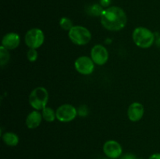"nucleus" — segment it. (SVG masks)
Returning a JSON list of instances; mask_svg holds the SVG:
<instances>
[{
	"instance_id": "obj_1",
	"label": "nucleus",
	"mask_w": 160,
	"mask_h": 159,
	"mask_svg": "<svg viewBox=\"0 0 160 159\" xmlns=\"http://www.w3.org/2000/svg\"><path fill=\"white\" fill-rule=\"evenodd\" d=\"M100 19L103 27L109 31H121L128 22L126 12L118 6L106 8L100 16Z\"/></svg>"
},
{
	"instance_id": "obj_2",
	"label": "nucleus",
	"mask_w": 160,
	"mask_h": 159,
	"mask_svg": "<svg viewBox=\"0 0 160 159\" xmlns=\"http://www.w3.org/2000/svg\"><path fill=\"white\" fill-rule=\"evenodd\" d=\"M132 39L139 48H148L154 44L155 34L148 28L138 26L133 31Z\"/></svg>"
},
{
	"instance_id": "obj_3",
	"label": "nucleus",
	"mask_w": 160,
	"mask_h": 159,
	"mask_svg": "<svg viewBox=\"0 0 160 159\" xmlns=\"http://www.w3.org/2000/svg\"><path fill=\"white\" fill-rule=\"evenodd\" d=\"M28 99L30 105L34 110H42L48 104V92L44 87H37L31 92Z\"/></svg>"
},
{
	"instance_id": "obj_4",
	"label": "nucleus",
	"mask_w": 160,
	"mask_h": 159,
	"mask_svg": "<svg viewBox=\"0 0 160 159\" xmlns=\"http://www.w3.org/2000/svg\"><path fill=\"white\" fill-rule=\"evenodd\" d=\"M68 37L74 45L82 46L88 44L92 40V33L85 26L76 25L68 31Z\"/></svg>"
},
{
	"instance_id": "obj_5",
	"label": "nucleus",
	"mask_w": 160,
	"mask_h": 159,
	"mask_svg": "<svg viewBox=\"0 0 160 159\" xmlns=\"http://www.w3.org/2000/svg\"><path fill=\"white\" fill-rule=\"evenodd\" d=\"M24 41L29 48H40L45 41V34L40 28H31L27 31L24 36Z\"/></svg>"
},
{
	"instance_id": "obj_6",
	"label": "nucleus",
	"mask_w": 160,
	"mask_h": 159,
	"mask_svg": "<svg viewBox=\"0 0 160 159\" xmlns=\"http://www.w3.org/2000/svg\"><path fill=\"white\" fill-rule=\"evenodd\" d=\"M56 119L61 123H70L75 119L78 115V110L70 104H64L59 106L56 111Z\"/></svg>"
},
{
	"instance_id": "obj_7",
	"label": "nucleus",
	"mask_w": 160,
	"mask_h": 159,
	"mask_svg": "<svg viewBox=\"0 0 160 159\" xmlns=\"http://www.w3.org/2000/svg\"><path fill=\"white\" fill-rule=\"evenodd\" d=\"M74 67L77 72L81 75H90L95 70V63L91 57L82 55L75 60Z\"/></svg>"
},
{
	"instance_id": "obj_8",
	"label": "nucleus",
	"mask_w": 160,
	"mask_h": 159,
	"mask_svg": "<svg viewBox=\"0 0 160 159\" xmlns=\"http://www.w3.org/2000/svg\"><path fill=\"white\" fill-rule=\"evenodd\" d=\"M103 153L110 159L120 158L123 154V148L120 143L117 140H109L103 144Z\"/></svg>"
},
{
	"instance_id": "obj_9",
	"label": "nucleus",
	"mask_w": 160,
	"mask_h": 159,
	"mask_svg": "<svg viewBox=\"0 0 160 159\" xmlns=\"http://www.w3.org/2000/svg\"><path fill=\"white\" fill-rule=\"evenodd\" d=\"M91 59L96 65H105L109 59L108 50L103 45H95L91 50Z\"/></svg>"
},
{
	"instance_id": "obj_10",
	"label": "nucleus",
	"mask_w": 160,
	"mask_h": 159,
	"mask_svg": "<svg viewBox=\"0 0 160 159\" xmlns=\"http://www.w3.org/2000/svg\"><path fill=\"white\" fill-rule=\"evenodd\" d=\"M145 108L140 102H133L128 108V117L131 122H138L143 117Z\"/></svg>"
},
{
	"instance_id": "obj_11",
	"label": "nucleus",
	"mask_w": 160,
	"mask_h": 159,
	"mask_svg": "<svg viewBox=\"0 0 160 159\" xmlns=\"http://www.w3.org/2000/svg\"><path fill=\"white\" fill-rule=\"evenodd\" d=\"M20 37L17 33L10 32L7 33L3 36L2 39V46L9 50H14L20 45Z\"/></svg>"
},
{
	"instance_id": "obj_12",
	"label": "nucleus",
	"mask_w": 160,
	"mask_h": 159,
	"mask_svg": "<svg viewBox=\"0 0 160 159\" xmlns=\"http://www.w3.org/2000/svg\"><path fill=\"white\" fill-rule=\"evenodd\" d=\"M42 119H43V117H42V112L38 110H34L30 112L26 117L25 124L28 129H34L40 126Z\"/></svg>"
},
{
	"instance_id": "obj_13",
	"label": "nucleus",
	"mask_w": 160,
	"mask_h": 159,
	"mask_svg": "<svg viewBox=\"0 0 160 159\" xmlns=\"http://www.w3.org/2000/svg\"><path fill=\"white\" fill-rule=\"evenodd\" d=\"M2 140L4 143L9 147H15L19 143V137L12 132H6L2 134Z\"/></svg>"
},
{
	"instance_id": "obj_14",
	"label": "nucleus",
	"mask_w": 160,
	"mask_h": 159,
	"mask_svg": "<svg viewBox=\"0 0 160 159\" xmlns=\"http://www.w3.org/2000/svg\"><path fill=\"white\" fill-rule=\"evenodd\" d=\"M42 115L43 117V119L48 123L54 122L56 118V111L53 110L52 108L47 107V106L42 110Z\"/></svg>"
},
{
	"instance_id": "obj_15",
	"label": "nucleus",
	"mask_w": 160,
	"mask_h": 159,
	"mask_svg": "<svg viewBox=\"0 0 160 159\" xmlns=\"http://www.w3.org/2000/svg\"><path fill=\"white\" fill-rule=\"evenodd\" d=\"M9 59H10V55H9V50L1 45L0 46V65L1 66L3 67L6 64H7Z\"/></svg>"
},
{
	"instance_id": "obj_16",
	"label": "nucleus",
	"mask_w": 160,
	"mask_h": 159,
	"mask_svg": "<svg viewBox=\"0 0 160 159\" xmlns=\"http://www.w3.org/2000/svg\"><path fill=\"white\" fill-rule=\"evenodd\" d=\"M59 26L64 31H69L73 26V22L68 17H62L59 20Z\"/></svg>"
},
{
	"instance_id": "obj_17",
	"label": "nucleus",
	"mask_w": 160,
	"mask_h": 159,
	"mask_svg": "<svg viewBox=\"0 0 160 159\" xmlns=\"http://www.w3.org/2000/svg\"><path fill=\"white\" fill-rule=\"evenodd\" d=\"M27 57H28V59L31 62H35L37 60L38 57V53L37 49L29 48V50L27 52Z\"/></svg>"
},
{
	"instance_id": "obj_18",
	"label": "nucleus",
	"mask_w": 160,
	"mask_h": 159,
	"mask_svg": "<svg viewBox=\"0 0 160 159\" xmlns=\"http://www.w3.org/2000/svg\"><path fill=\"white\" fill-rule=\"evenodd\" d=\"M103 10H104V9H102V6L98 4L94 5V6L92 7V9H91L92 14L95 16H97V17H98V16H101Z\"/></svg>"
},
{
	"instance_id": "obj_19",
	"label": "nucleus",
	"mask_w": 160,
	"mask_h": 159,
	"mask_svg": "<svg viewBox=\"0 0 160 159\" xmlns=\"http://www.w3.org/2000/svg\"><path fill=\"white\" fill-rule=\"evenodd\" d=\"M120 159H138L137 157L134 154L131 153H126L124 154H122Z\"/></svg>"
},
{
	"instance_id": "obj_20",
	"label": "nucleus",
	"mask_w": 160,
	"mask_h": 159,
	"mask_svg": "<svg viewBox=\"0 0 160 159\" xmlns=\"http://www.w3.org/2000/svg\"><path fill=\"white\" fill-rule=\"evenodd\" d=\"M148 159H160V153H155L150 155Z\"/></svg>"
},
{
	"instance_id": "obj_21",
	"label": "nucleus",
	"mask_w": 160,
	"mask_h": 159,
	"mask_svg": "<svg viewBox=\"0 0 160 159\" xmlns=\"http://www.w3.org/2000/svg\"><path fill=\"white\" fill-rule=\"evenodd\" d=\"M101 5L104 7H107L109 6V5L110 4V0H101Z\"/></svg>"
}]
</instances>
